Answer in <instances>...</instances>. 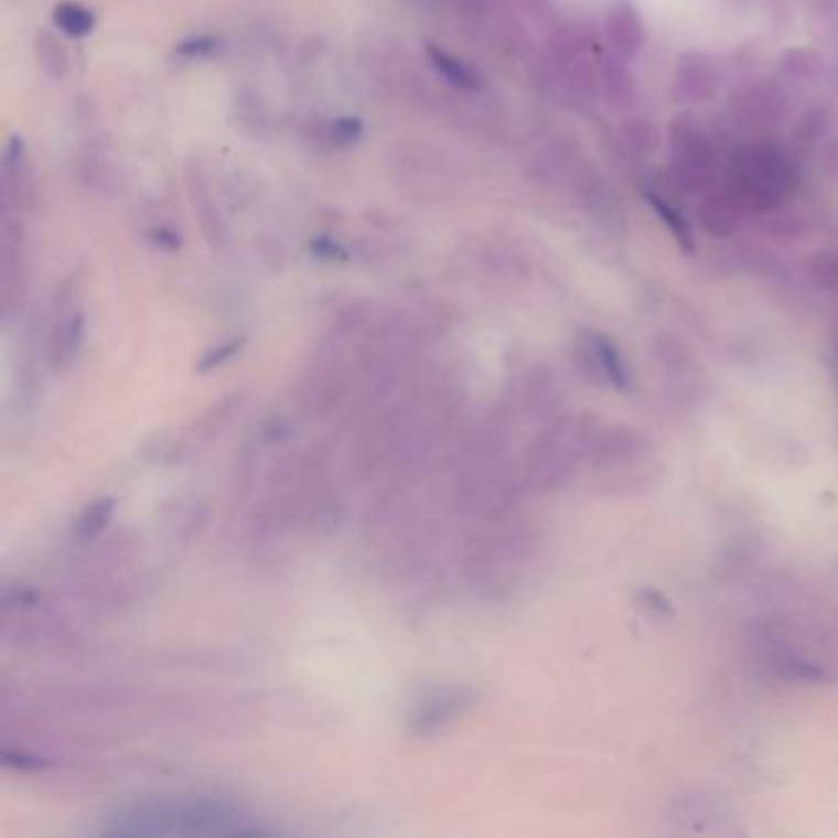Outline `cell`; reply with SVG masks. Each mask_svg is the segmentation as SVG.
<instances>
[{
    "label": "cell",
    "instance_id": "6da1fadb",
    "mask_svg": "<svg viewBox=\"0 0 838 838\" xmlns=\"http://www.w3.org/2000/svg\"><path fill=\"white\" fill-rule=\"evenodd\" d=\"M647 202L652 204V210L657 212V217L664 222V227L672 232V236L679 241L686 251H694V234L689 222L681 217V212H676L669 202L662 200L659 195H647Z\"/></svg>",
    "mask_w": 838,
    "mask_h": 838
},
{
    "label": "cell",
    "instance_id": "7a4b0ae2",
    "mask_svg": "<svg viewBox=\"0 0 838 838\" xmlns=\"http://www.w3.org/2000/svg\"><path fill=\"white\" fill-rule=\"evenodd\" d=\"M595 350H598V359L603 364L605 374L610 376V382L617 386V389H625L627 384V372H625V362H622L617 347L608 342L605 337H595Z\"/></svg>",
    "mask_w": 838,
    "mask_h": 838
},
{
    "label": "cell",
    "instance_id": "3957f363",
    "mask_svg": "<svg viewBox=\"0 0 838 838\" xmlns=\"http://www.w3.org/2000/svg\"><path fill=\"white\" fill-rule=\"evenodd\" d=\"M57 25L62 30H67L69 35H87V32L94 28V18L89 10H84L74 3H64L55 10Z\"/></svg>",
    "mask_w": 838,
    "mask_h": 838
},
{
    "label": "cell",
    "instance_id": "277c9868",
    "mask_svg": "<svg viewBox=\"0 0 838 838\" xmlns=\"http://www.w3.org/2000/svg\"><path fill=\"white\" fill-rule=\"evenodd\" d=\"M431 57L436 60L440 72H443L450 82L460 84V87H475V77H472L465 64H460L458 60H453V57L445 55V52H440V50H431Z\"/></svg>",
    "mask_w": 838,
    "mask_h": 838
},
{
    "label": "cell",
    "instance_id": "5b68a950",
    "mask_svg": "<svg viewBox=\"0 0 838 838\" xmlns=\"http://www.w3.org/2000/svg\"><path fill=\"white\" fill-rule=\"evenodd\" d=\"M111 512H114V502H111V499L96 502L94 507H92L87 514H84V519L79 522L77 531H79L82 536H92V534H96V531L101 529V526H104L106 522H109Z\"/></svg>",
    "mask_w": 838,
    "mask_h": 838
}]
</instances>
